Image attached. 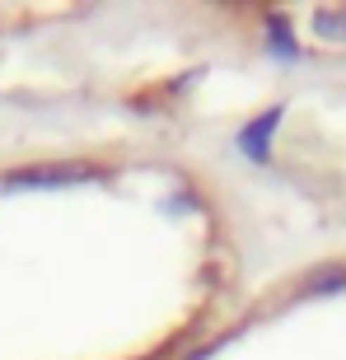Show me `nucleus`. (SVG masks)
<instances>
[{
  "instance_id": "nucleus-1",
  "label": "nucleus",
  "mask_w": 346,
  "mask_h": 360,
  "mask_svg": "<svg viewBox=\"0 0 346 360\" xmlns=\"http://www.w3.org/2000/svg\"><path fill=\"white\" fill-rule=\"evenodd\" d=\"M94 169H84V164H42V169H19V174H10L5 183L10 187H66V183H89Z\"/></svg>"
},
{
  "instance_id": "nucleus-2",
  "label": "nucleus",
  "mask_w": 346,
  "mask_h": 360,
  "mask_svg": "<svg viewBox=\"0 0 346 360\" xmlns=\"http://www.w3.org/2000/svg\"><path fill=\"white\" fill-rule=\"evenodd\" d=\"M276 131V112H267V117H257V127H248L243 131V146L253 150V160H262V136Z\"/></svg>"
},
{
  "instance_id": "nucleus-3",
  "label": "nucleus",
  "mask_w": 346,
  "mask_h": 360,
  "mask_svg": "<svg viewBox=\"0 0 346 360\" xmlns=\"http://www.w3.org/2000/svg\"><path fill=\"white\" fill-rule=\"evenodd\" d=\"M314 28H319L323 38H346V14H319Z\"/></svg>"
}]
</instances>
